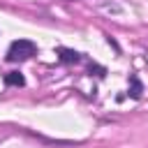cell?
Returning <instances> with one entry per match:
<instances>
[{
  "label": "cell",
  "instance_id": "3957f363",
  "mask_svg": "<svg viewBox=\"0 0 148 148\" xmlns=\"http://www.w3.org/2000/svg\"><path fill=\"white\" fill-rule=\"evenodd\" d=\"M141 92H143V86H141L139 76H130V97L132 99H139Z\"/></svg>",
  "mask_w": 148,
  "mask_h": 148
},
{
  "label": "cell",
  "instance_id": "277c9868",
  "mask_svg": "<svg viewBox=\"0 0 148 148\" xmlns=\"http://www.w3.org/2000/svg\"><path fill=\"white\" fill-rule=\"evenodd\" d=\"M5 81H7V86H23L25 83V79H23L21 72H7L5 74Z\"/></svg>",
  "mask_w": 148,
  "mask_h": 148
},
{
  "label": "cell",
  "instance_id": "7a4b0ae2",
  "mask_svg": "<svg viewBox=\"0 0 148 148\" xmlns=\"http://www.w3.org/2000/svg\"><path fill=\"white\" fill-rule=\"evenodd\" d=\"M58 56H60L62 62H79V60H81V56H79L74 49H65V46L58 49Z\"/></svg>",
  "mask_w": 148,
  "mask_h": 148
},
{
  "label": "cell",
  "instance_id": "6da1fadb",
  "mask_svg": "<svg viewBox=\"0 0 148 148\" xmlns=\"http://www.w3.org/2000/svg\"><path fill=\"white\" fill-rule=\"evenodd\" d=\"M35 51H37L35 42H30V39H16V42H12V46L7 49V60H9V62L28 60V58L35 56Z\"/></svg>",
  "mask_w": 148,
  "mask_h": 148
}]
</instances>
